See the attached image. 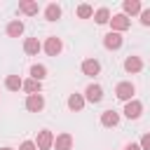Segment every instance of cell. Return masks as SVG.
Instances as JSON below:
<instances>
[{
	"instance_id": "6da1fadb",
	"label": "cell",
	"mask_w": 150,
	"mask_h": 150,
	"mask_svg": "<svg viewBox=\"0 0 150 150\" xmlns=\"http://www.w3.org/2000/svg\"><path fill=\"white\" fill-rule=\"evenodd\" d=\"M134 94H136V87H134L131 82H120V84L115 87V96H117L120 101H124V103L134 101Z\"/></svg>"
},
{
	"instance_id": "7a4b0ae2",
	"label": "cell",
	"mask_w": 150,
	"mask_h": 150,
	"mask_svg": "<svg viewBox=\"0 0 150 150\" xmlns=\"http://www.w3.org/2000/svg\"><path fill=\"white\" fill-rule=\"evenodd\" d=\"M110 26H112V30H115V33H122V30H127V28L131 26V19H129L124 12H122V14H112Z\"/></svg>"
},
{
	"instance_id": "3957f363",
	"label": "cell",
	"mask_w": 150,
	"mask_h": 150,
	"mask_svg": "<svg viewBox=\"0 0 150 150\" xmlns=\"http://www.w3.org/2000/svg\"><path fill=\"white\" fill-rule=\"evenodd\" d=\"M84 98H87L89 103H101V101H103V87H101V84H89V87L84 89Z\"/></svg>"
},
{
	"instance_id": "277c9868",
	"label": "cell",
	"mask_w": 150,
	"mask_h": 150,
	"mask_svg": "<svg viewBox=\"0 0 150 150\" xmlns=\"http://www.w3.org/2000/svg\"><path fill=\"white\" fill-rule=\"evenodd\" d=\"M35 145H38L40 150H49V148L54 145V134H52L49 129L38 131V141H35Z\"/></svg>"
},
{
	"instance_id": "5b68a950",
	"label": "cell",
	"mask_w": 150,
	"mask_h": 150,
	"mask_svg": "<svg viewBox=\"0 0 150 150\" xmlns=\"http://www.w3.org/2000/svg\"><path fill=\"white\" fill-rule=\"evenodd\" d=\"M122 42H124V40H122V33H115V30H110V33L103 38V47H105V49H112V52L120 49Z\"/></svg>"
},
{
	"instance_id": "8992f818",
	"label": "cell",
	"mask_w": 150,
	"mask_h": 150,
	"mask_svg": "<svg viewBox=\"0 0 150 150\" xmlns=\"http://www.w3.org/2000/svg\"><path fill=\"white\" fill-rule=\"evenodd\" d=\"M61 49H63V42H61L56 35H49V38H47V42H45V52H47L49 56H59V54H61Z\"/></svg>"
},
{
	"instance_id": "52a82bcc",
	"label": "cell",
	"mask_w": 150,
	"mask_h": 150,
	"mask_svg": "<svg viewBox=\"0 0 150 150\" xmlns=\"http://www.w3.org/2000/svg\"><path fill=\"white\" fill-rule=\"evenodd\" d=\"M42 108H45L42 94H30V96L26 98V110H28V112H40Z\"/></svg>"
},
{
	"instance_id": "ba28073f",
	"label": "cell",
	"mask_w": 150,
	"mask_h": 150,
	"mask_svg": "<svg viewBox=\"0 0 150 150\" xmlns=\"http://www.w3.org/2000/svg\"><path fill=\"white\" fill-rule=\"evenodd\" d=\"M141 112H143V103L141 101H129V103H124V115L129 117V120H138L141 117Z\"/></svg>"
},
{
	"instance_id": "9c48e42d",
	"label": "cell",
	"mask_w": 150,
	"mask_h": 150,
	"mask_svg": "<svg viewBox=\"0 0 150 150\" xmlns=\"http://www.w3.org/2000/svg\"><path fill=\"white\" fill-rule=\"evenodd\" d=\"M82 73L89 75V77H94V75L101 73V63H98L96 59H84V61H82Z\"/></svg>"
},
{
	"instance_id": "30bf717a",
	"label": "cell",
	"mask_w": 150,
	"mask_h": 150,
	"mask_svg": "<svg viewBox=\"0 0 150 150\" xmlns=\"http://www.w3.org/2000/svg\"><path fill=\"white\" fill-rule=\"evenodd\" d=\"M101 124L103 127H117L120 124V112H115V110H103L101 112Z\"/></svg>"
},
{
	"instance_id": "8fae6325",
	"label": "cell",
	"mask_w": 150,
	"mask_h": 150,
	"mask_svg": "<svg viewBox=\"0 0 150 150\" xmlns=\"http://www.w3.org/2000/svg\"><path fill=\"white\" fill-rule=\"evenodd\" d=\"M54 148H56V150H70V148H73V136H70L68 131L59 134V136L54 138Z\"/></svg>"
},
{
	"instance_id": "7c38bea8",
	"label": "cell",
	"mask_w": 150,
	"mask_h": 150,
	"mask_svg": "<svg viewBox=\"0 0 150 150\" xmlns=\"http://www.w3.org/2000/svg\"><path fill=\"white\" fill-rule=\"evenodd\" d=\"M124 70L127 73H141L143 70V61H141V56H127V61H124Z\"/></svg>"
},
{
	"instance_id": "4fadbf2b",
	"label": "cell",
	"mask_w": 150,
	"mask_h": 150,
	"mask_svg": "<svg viewBox=\"0 0 150 150\" xmlns=\"http://www.w3.org/2000/svg\"><path fill=\"white\" fill-rule=\"evenodd\" d=\"M122 9H124L127 16H134V14L141 16V12H143V7H141L138 0H124V2H122Z\"/></svg>"
},
{
	"instance_id": "5bb4252c",
	"label": "cell",
	"mask_w": 150,
	"mask_h": 150,
	"mask_svg": "<svg viewBox=\"0 0 150 150\" xmlns=\"http://www.w3.org/2000/svg\"><path fill=\"white\" fill-rule=\"evenodd\" d=\"M40 49H42V45H40V40H38V38H26V40H23V52H26V54L35 56Z\"/></svg>"
},
{
	"instance_id": "9a60e30c",
	"label": "cell",
	"mask_w": 150,
	"mask_h": 150,
	"mask_svg": "<svg viewBox=\"0 0 150 150\" xmlns=\"http://www.w3.org/2000/svg\"><path fill=\"white\" fill-rule=\"evenodd\" d=\"M84 101H87V98H84L82 94H70V96H68V108H70L73 112H80V110L84 108Z\"/></svg>"
},
{
	"instance_id": "2e32d148",
	"label": "cell",
	"mask_w": 150,
	"mask_h": 150,
	"mask_svg": "<svg viewBox=\"0 0 150 150\" xmlns=\"http://www.w3.org/2000/svg\"><path fill=\"white\" fill-rule=\"evenodd\" d=\"M5 87H7L9 91H19V89H23V80H21L19 75H7V77H5Z\"/></svg>"
},
{
	"instance_id": "e0dca14e",
	"label": "cell",
	"mask_w": 150,
	"mask_h": 150,
	"mask_svg": "<svg viewBox=\"0 0 150 150\" xmlns=\"http://www.w3.org/2000/svg\"><path fill=\"white\" fill-rule=\"evenodd\" d=\"M45 19H47V21H56V19H61V7H59L56 2H49L47 9H45Z\"/></svg>"
},
{
	"instance_id": "ac0fdd59",
	"label": "cell",
	"mask_w": 150,
	"mask_h": 150,
	"mask_svg": "<svg viewBox=\"0 0 150 150\" xmlns=\"http://www.w3.org/2000/svg\"><path fill=\"white\" fill-rule=\"evenodd\" d=\"M21 33H23V21L14 19V21L7 23V35H9V38H19Z\"/></svg>"
},
{
	"instance_id": "d6986e66",
	"label": "cell",
	"mask_w": 150,
	"mask_h": 150,
	"mask_svg": "<svg viewBox=\"0 0 150 150\" xmlns=\"http://www.w3.org/2000/svg\"><path fill=\"white\" fill-rule=\"evenodd\" d=\"M19 12L33 16V14H38V2H33V0H21V2H19Z\"/></svg>"
},
{
	"instance_id": "ffe728a7",
	"label": "cell",
	"mask_w": 150,
	"mask_h": 150,
	"mask_svg": "<svg viewBox=\"0 0 150 150\" xmlns=\"http://www.w3.org/2000/svg\"><path fill=\"white\" fill-rule=\"evenodd\" d=\"M30 77H33V80H38V82H42V80L47 77V68H45L42 63H35V66H30Z\"/></svg>"
},
{
	"instance_id": "44dd1931",
	"label": "cell",
	"mask_w": 150,
	"mask_h": 150,
	"mask_svg": "<svg viewBox=\"0 0 150 150\" xmlns=\"http://www.w3.org/2000/svg\"><path fill=\"white\" fill-rule=\"evenodd\" d=\"M23 91H28V96H30V94H40V91H42V82H38V80L30 77V80L23 82Z\"/></svg>"
},
{
	"instance_id": "7402d4cb",
	"label": "cell",
	"mask_w": 150,
	"mask_h": 150,
	"mask_svg": "<svg viewBox=\"0 0 150 150\" xmlns=\"http://www.w3.org/2000/svg\"><path fill=\"white\" fill-rule=\"evenodd\" d=\"M94 19H96V23H110V12H108V7H98L96 12H94Z\"/></svg>"
},
{
	"instance_id": "603a6c76",
	"label": "cell",
	"mask_w": 150,
	"mask_h": 150,
	"mask_svg": "<svg viewBox=\"0 0 150 150\" xmlns=\"http://www.w3.org/2000/svg\"><path fill=\"white\" fill-rule=\"evenodd\" d=\"M77 16H80V19L94 16V7H91V5H80V7H77Z\"/></svg>"
},
{
	"instance_id": "cb8c5ba5",
	"label": "cell",
	"mask_w": 150,
	"mask_h": 150,
	"mask_svg": "<svg viewBox=\"0 0 150 150\" xmlns=\"http://www.w3.org/2000/svg\"><path fill=\"white\" fill-rule=\"evenodd\" d=\"M141 150H150V134H143V138H141Z\"/></svg>"
},
{
	"instance_id": "d4e9b609",
	"label": "cell",
	"mask_w": 150,
	"mask_h": 150,
	"mask_svg": "<svg viewBox=\"0 0 150 150\" xmlns=\"http://www.w3.org/2000/svg\"><path fill=\"white\" fill-rule=\"evenodd\" d=\"M19 150H38V145H35V141H23L19 145Z\"/></svg>"
},
{
	"instance_id": "484cf974",
	"label": "cell",
	"mask_w": 150,
	"mask_h": 150,
	"mask_svg": "<svg viewBox=\"0 0 150 150\" xmlns=\"http://www.w3.org/2000/svg\"><path fill=\"white\" fill-rule=\"evenodd\" d=\"M141 23L143 26H150V9H143L141 12Z\"/></svg>"
},
{
	"instance_id": "4316f807",
	"label": "cell",
	"mask_w": 150,
	"mask_h": 150,
	"mask_svg": "<svg viewBox=\"0 0 150 150\" xmlns=\"http://www.w3.org/2000/svg\"><path fill=\"white\" fill-rule=\"evenodd\" d=\"M124 150H141V145H138V143H129Z\"/></svg>"
},
{
	"instance_id": "83f0119b",
	"label": "cell",
	"mask_w": 150,
	"mask_h": 150,
	"mask_svg": "<svg viewBox=\"0 0 150 150\" xmlns=\"http://www.w3.org/2000/svg\"><path fill=\"white\" fill-rule=\"evenodd\" d=\"M0 150H12V148H0Z\"/></svg>"
}]
</instances>
